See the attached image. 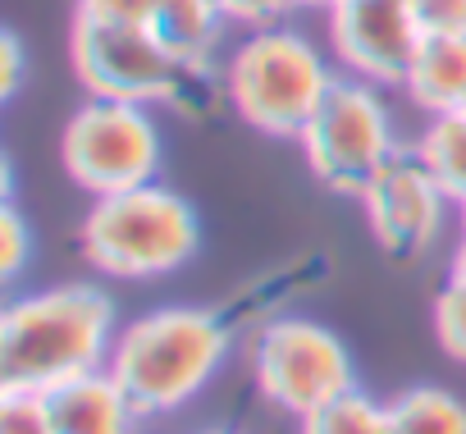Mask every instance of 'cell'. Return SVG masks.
Wrapping results in <instances>:
<instances>
[{"label":"cell","instance_id":"obj_23","mask_svg":"<svg viewBox=\"0 0 466 434\" xmlns=\"http://www.w3.org/2000/svg\"><path fill=\"white\" fill-rule=\"evenodd\" d=\"M24 69H28V60H24V42H19L15 33H5V37H0V96H15V92H19Z\"/></svg>","mask_w":466,"mask_h":434},{"label":"cell","instance_id":"obj_22","mask_svg":"<svg viewBox=\"0 0 466 434\" xmlns=\"http://www.w3.org/2000/svg\"><path fill=\"white\" fill-rule=\"evenodd\" d=\"M156 0H78V15L110 24H151Z\"/></svg>","mask_w":466,"mask_h":434},{"label":"cell","instance_id":"obj_18","mask_svg":"<svg viewBox=\"0 0 466 434\" xmlns=\"http://www.w3.org/2000/svg\"><path fill=\"white\" fill-rule=\"evenodd\" d=\"M0 434H56L46 393H24V389H0Z\"/></svg>","mask_w":466,"mask_h":434},{"label":"cell","instance_id":"obj_11","mask_svg":"<svg viewBox=\"0 0 466 434\" xmlns=\"http://www.w3.org/2000/svg\"><path fill=\"white\" fill-rule=\"evenodd\" d=\"M46 411L56 434H133V425L142 420L110 370H92L51 389Z\"/></svg>","mask_w":466,"mask_h":434},{"label":"cell","instance_id":"obj_16","mask_svg":"<svg viewBox=\"0 0 466 434\" xmlns=\"http://www.w3.org/2000/svg\"><path fill=\"white\" fill-rule=\"evenodd\" d=\"M302 434H389V402H375L370 393L348 389L343 398L302 416Z\"/></svg>","mask_w":466,"mask_h":434},{"label":"cell","instance_id":"obj_15","mask_svg":"<svg viewBox=\"0 0 466 434\" xmlns=\"http://www.w3.org/2000/svg\"><path fill=\"white\" fill-rule=\"evenodd\" d=\"M389 434H466V402L439 384L402 389L389 402Z\"/></svg>","mask_w":466,"mask_h":434},{"label":"cell","instance_id":"obj_4","mask_svg":"<svg viewBox=\"0 0 466 434\" xmlns=\"http://www.w3.org/2000/svg\"><path fill=\"white\" fill-rule=\"evenodd\" d=\"M334 83L320 46L279 24L257 28L224 69L233 110L270 137H302Z\"/></svg>","mask_w":466,"mask_h":434},{"label":"cell","instance_id":"obj_17","mask_svg":"<svg viewBox=\"0 0 466 434\" xmlns=\"http://www.w3.org/2000/svg\"><path fill=\"white\" fill-rule=\"evenodd\" d=\"M434 338L443 357L466 366V284L448 279V288L434 298Z\"/></svg>","mask_w":466,"mask_h":434},{"label":"cell","instance_id":"obj_26","mask_svg":"<svg viewBox=\"0 0 466 434\" xmlns=\"http://www.w3.org/2000/svg\"><path fill=\"white\" fill-rule=\"evenodd\" d=\"M457 220H461V238H466V201L457 206Z\"/></svg>","mask_w":466,"mask_h":434},{"label":"cell","instance_id":"obj_12","mask_svg":"<svg viewBox=\"0 0 466 434\" xmlns=\"http://www.w3.org/2000/svg\"><path fill=\"white\" fill-rule=\"evenodd\" d=\"M402 92L425 115L466 110V33L425 37L416 60H411V74H407Z\"/></svg>","mask_w":466,"mask_h":434},{"label":"cell","instance_id":"obj_3","mask_svg":"<svg viewBox=\"0 0 466 434\" xmlns=\"http://www.w3.org/2000/svg\"><path fill=\"white\" fill-rule=\"evenodd\" d=\"M78 247L106 279H160L197 257L201 225L187 197L160 183H142L96 197L78 229Z\"/></svg>","mask_w":466,"mask_h":434},{"label":"cell","instance_id":"obj_20","mask_svg":"<svg viewBox=\"0 0 466 434\" xmlns=\"http://www.w3.org/2000/svg\"><path fill=\"white\" fill-rule=\"evenodd\" d=\"M224 24H243V28H275L298 0H215Z\"/></svg>","mask_w":466,"mask_h":434},{"label":"cell","instance_id":"obj_14","mask_svg":"<svg viewBox=\"0 0 466 434\" xmlns=\"http://www.w3.org/2000/svg\"><path fill=\"white\" fill-rule=\"evenodd\" d=\"M411 156L425 165V174L443 187L448 201H457V206L466 201V110L430 115Z\"/></svg>","mask_w":466,"mask_h":434},{"label":"cell","instance_id":"obj_19","mask_svg":"<svg viewBox=\"0 0 466 434\" xmlns=\"http://www.w3.org/2000/svg\"><path fill=\"white\" fill-rule=\"evenodd\" d=\"M28 257H33L28 220H24L15 206H5V210H0V275H5V279H19L24 266H28Z\"/></svg>","mask_w":466,"mask_h":434},{"label":"cell","instance_id":"obj_21","mask_svg":"<svg viewBox=\"0 0 466 434\" xmlns=\"http://www.w3.org/2000/svg\"><path fill=\"white\" fill-rule=\"evenodd\" d=\"M425 37L439 33H466V0H407Z\"/></svg>","mask_w":466,"mask_h":434},{"label":"cell","instance_id":"obj_1","mask_svg":"<svg viewBox=\"0 0 466 434\" xmlns=\"http://www.w3.org/2000/svg\"><path fill=\"white\" fill-rule=\"evenodd\" d=\"M115 338V302L96 284L15 298L0 316V389L51 393L78 375L106 370Z\"/></svg>","mask_w":466,"mask_h":434},{"label":"cell","instance_id":"obj_27","mask_svg":"<svg viewBox=\"0 0 466 434\" xmlns=\"http://www.w3.org/2000/svg\"><path fill=\"white\" fill-rule=\"evenodd\" d=\"M206 434H228V429H206Z\"/></svg>","mask_w":466,"mask_h":434},{"label":"cell","instance_id":"obj_7","mask_svg":"<svg viewBox=\"0 0 466 434\" xmlns=\"http://www.w3.org/2000/svg\"><path fill=\"white\" fill-rule=\"evenodd\" d=\"M252 375H257L261 398L298 420L343 398L348 389H357V366L343 338L302 316H279L257 329Z\"/></svg>","mask_w":466,"mask_h":434},{"label":"cell","instance_id":"obj_9","mask_svg":"<svg viewBox=\"0 0 466 434\" xmlns=\"http://www.w3.org/2000/svg\"><path fill=\"white\" fill-rule=\"evenodd\" d=\"M425 33L407 0H339L329 10V46L339 65L375 87H402Z\"/></svg>","mask_w":466,"mask_h":434},{"label":"cell","instance_id":"obj_25","mask_svg":"<svg viewBox=\"0 0 466 434\" xmlns=\"http://www.w3.org/2000/svg\"><path fill=\"white\" fill-rule=\"evenodd\" d=\"M298 5H311V10H334L339 0H298Z\"/></svg>","mask_w":466,"mask_h":434},{"label":"cell","instance_id":"obj_10","mask_svg":"<svg viewBox=\"0 0 466 434\" xmlns=\"http://www.w3.org/2000/svg\"><path fill=\"white\" fill-rule=\"evenodd\" d=\"M361 210H366V229L370 238L393 257V261H416L434 247V238L443 234V210L448 197L443 187L425 174V165L416 156H398L389 160L361 192Z\"/></svg>","mask_w":466,"mask_h":434},{"label":"cell","instance_id":"obj_13","mask_svg":"<svg viewBox=\"0 0 466 434\" xmlns=\"http://www.w3.org/2000/svg\"><path fill=\"white\" fill-rule=\"evenodd\" d=\"M192 74H201L219 46L224 15L215 0H156L151 24H147Z\"/></svg>","mask_w":466,"mask_h":434},{"label":"cell","instance_id":"obj_24","mask_svg":"<svg viewBox=\"0 0 466 434\" xmlns=\"http://www.w3.org/2000/svg\"><path fill=\"white\" fill-rule=\"evenodd\" d=\"M448 279H452V284H466V238H461V243H457V252H452Z\"/></svg>","mask_w":466,"mask_h":434},{"label":"cell","instance_id":"obj_6","mask_svg":"<svg viewBox=\"0 0 466 434\" xmlns=\"http://www.w3.org/2000/svg\"><path fill=\"white\" fill-rule=\"evenodd\" d=\"M69 56L83 92L101 101L160 106L174 101L192 78V69L147 24H110V19L74 15Z\"/></svg>","mask_w":466,"mask_h":434},{"label":"cell","instance_id":"obj_5","mask_svg":"<svg viewBox=\"0 0 466 434\" xmlns=\"http://www.w3.org/2000/svg\"><path fill=\"white\" fill-rule=\"evenodd\" d=\"M298 142L311 174L325 187L357 192V197L389 160L402 156L384 96L375 92V83H361V78H339Z\"/></svg>","mask_w":466,"mask_h":434},{"label":"cell","instance_id":"obj_2","mask_svg":"<svg viewBox=\"0 0 466 434\" xmlns=\"http://www.w3.org/2000/svg\"><path fill=\"white\" fill-rule=\"evenodd\" d=\"M224 357H228V329L215 311L160 307L119 329L106 370L147 420L187 407L219 375Z\"/></svg>","mask_w":466,"mask_h":434},{"label":"cell","instance_id":"obj_8","mask_svg":"<svg viewBox=\"0 0 466 434\" xmlns=\"http://www.w3.org/2000/svg\"><path fill=\"white\" fill-rule=\"evenodd\" d=\"M60 160H65L69 178L78 187H87L92 197L128 192V187L156 183L160 133H156L147 106L87 96L60 133Z\"/></svg>","mask_w":466,"mask_h":434}]
</instances>
